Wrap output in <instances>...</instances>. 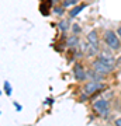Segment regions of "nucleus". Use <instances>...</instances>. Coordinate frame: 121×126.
Returning <instances> with one entry per match:
<instances>
[{"label":"nucleus","instance_id":"5","mask_svg":"<svg viewBox=\"0 0 121 126\" xmlns=\"http://www.w3.org/2000/svg\"><path fill=\"white\" fill-rule=\"evenodd\" d=\"M73 76H75V79L77 81H83L85 79H87V73L85 72V69H83V66L80 63H76L73 66Z\"/></svg>","mask_w":121,"mask_h":126},{"label":"nucleus","instance_id":"9","mask_svg":"<svg viewBox=\"0 0 121 126\" xmlns=\"http://www.w3.org/2000/svg\"><path fill=\"white\" fill-rule=\"evenodd\" d=\"M68 27H69V24H68V21H65V20H62L61 23H59V28L62 30V32H65L68 30Z\"/></svg>","mask_w":121,"mask_h":126},{"label":"nucleus","instance_id":"11","mask_svg":"<svg viewBox=\"0 0 121 126\" xmlns=\"http://www.w3.org/2000/svg\"><path fill=\"white\" fill-rule=\"evenodd\" d=\"M72 31H73L75 35H79V34L82 32V30H80V27H79L77 24H73V25H72Z\"/></svg>","mask_w":121,"mask_h":126},{"label":"nucleus","instance_id":"1","mask_svg":"<svg viewBox=\"0 0 121 126\" xmlns=\"http://www.w3.org/2000/svg\"><path fill=\"white\" fill-rule=\"evenodd\" d=\"M114 63L116 62H114V58H113L111 55L106 53V52H101L99 55V58L93 62L92 66H93V70L96 73L104 76V74H108L114 69Z\"/></svg>","mask_w":121,"mask_h":126},{"label":"nucleus","instance_id":"8","mask_svg":"<svg viewBox=\"0 0 121 126\" xmlns=\"http://www.w3.org/2000/svg\"><path fill=\"white\" fill-rule=\"evenodd\" d=\"M83 9H85V4H80V6H76V7H73V10H71V17H76V16L80 13Z\"/></svg>","mask_w":121,"mask_h":126},{"label":"nucleus","instance_id":"7","mask_svg":"<svg viewBox=\"0 0 121 126\" xmlns=\"http://www.w3.org/2000/svg\"><path fill=\"white\" fill-rule=\"evenodd\" d=\"M66 44H68V46H69V48H75V46H77V44H79V39H77L76 35H72V36H69V38H68Z\"/></svg>","mask_w":121,"mask_h":126},{"label":"nucleus","instance_id":"3","mask_svg":"<svg viewBox=\"0 0 121 126\" xmlns=\"http://www.w3.org/2000/svg\"><path fill=\"white\" fill-rule=\"evenodd\" d=\"M93 108L100 116H107L108 112H110V104L106 99H99L93 104Z\"/></svg>","mask_w":121,"mask_h":126},{"label":"nucleus","instance_id":"4","mask_svg":"<svg viewBox=\"0 0 121 126\" xmlns=\"http://www.w3.org/2000/svg\"><path fill=\"white\" fill-rule=\"evenodd\" d=\"M103 83H100V81H89L87 84L85 86V93L87 95H90V94H94L96 91H99V90H101L103 88Z\"/></svg>","mask_w":121,"mask_h":126},{"label":"nucleus","instance_id":"13","mask_svg":"<svg viewBox=\"0 0 121 126\" xmlns=\"http://www.w3.org/2000/svg\"><path fill=\"white\" fill-rule=\"evenodd\" d=\"M114 123H116V126H121V118L116 119V122H114Z\"/></svg>","mask_w":121,"mask_h":126},{"label":"nucleus","instance_id":"14","mask_svg":"<svg viewBox=\"0 0 121 126\" xmlns=\"http://www.w3.org/2000/svg\"><path fill=\"white\" fill-rule=\"evenodd\" d=\"M116 66H117V67H121V58L116 62Z\"/></svg>","mask_w":121,"mask_h":126},{"label":"nucleus","instance_id":"10","mask_svg":"<svg viewBox=\"0 0 121 126\" xmlns=\"http://www.w3.org/2000/svg\"><path fill=\"white\" fill-rule=\"evenodd\" d=\"M4 91H6V94L7 95H11V93H13V91H11V86H10L9 81H6L4 83Z\"/></svg>","mask_w":121,"mask_h":126},{"label":"nucleus","instance_id":"16","mask_svg":"<svg viewBox=\"0 0 121 126\" xmlns=\"http://www.w3.org/2000/svg\"><path fill=\"white\" fill-rule=\"evenodd\" d=\"M117 32H118V36L121 38V27H118V31H117Z\"/></svg>","mask_w":121,"mask_h":126},{"label":"nucleus","instance_id":"2","mask_svg":"<svg viewBox=\"0 0 121 126\" xmlns=\"http://www.w3.org/2000/svg\"><path fill=\"white\" fill-rule=\"evenodd\" d=\"M104 41H106V44H107L108 48H111L114 50L121 48V42H120V39H118V36H117L116 32L106 31L104 32Z\"/></svg>","mask_w":121,"mask_h":126},{"label":"nucleus","instance_id":"12","mask_svg":"<svg viewBox=\"0 0 121 126\" xmlns=\"http://www.w3.org/2000/svg\"><path fill=\"white\" fill-rule=\"evenodd\" d=\"M77 1H79V0H65V1H63V6H65V7H68V6H75Z\"/></svg>","mask_w":121,"mask_h":126},{"label":"nucleus","instance_id":"15","mask_svg":"<svg viewBox=\"0 0 121 126\" xmlns=\"http://www.w3.org/2000/svg\"><path fill=\"white\" fill-rule=\"evenodd\" d=\"M14 107L17 108V111H21V105H18L17 102H14Z\"/></svg>","mask_w":121,"mask_h":126},{"label":"nucleus","instance_id":"6","mask_svg":"<svg viewBox=\"0 0 121 126\" xmlns=\"http://www.w3.org/2000/svg\"><path fill=\"white\" fill-rule=\"evenodd\" d=\"M87 79H92V81H100V83H101L103 76L99 74V73H94V70H92V72L87 73Z\"/></svg>","mask_w":121,"mask_h":126}]
</instances>
